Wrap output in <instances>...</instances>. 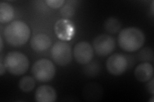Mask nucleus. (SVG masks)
<instances>
[{"label":"nucleus","instance_id":"f257e3e1","mask_svg":"<svg viewBox=\"0 0 154 102\" xmlns=\"http://www.w3.org/2000/svg\"><path fill=\"white\" fill-rule=\"evenodd\" d=\"M118 43L123 50L135 52L139 50L145 42V36L143 31L137 28H127L120 31Z\"/></svg>","mask_w":154,"mask_h":102},{"label":"nucleus","instance_id":"f03ea898","mask_svg":"<svg viewBox=\"0 0 154 102\" xmlns=\"http://www.w3.org/2000/svg\"><path fill=\"white\" fill-rule=\"evenodd\" d=\"M6 41L14 47L23 45L27 42L30 36V30L26 23L16 21L11 22L4 30Z\"/></svg>","mask_w":154,"mask_h":102},{"label":"nucleus","instance_id":"7ed1b4c3","mask_svg":"<svg viewBox=\"0 0 154 102\" xmlns=\"http://www.w3.org/2000/svg\"><path fill=\"white\" fill-rule=\"evenodd\" d=\"M4 65L7 70L14 75L25 74L29 68L28 57L19 52H11L6 55Z\"/></svg>","mask_w":154,"mask_h":102},{"label":"nucleus","instance_id":"20e7f679","mask_svg":"<svg viewBox=\"0 0 154 102\" xmlns=\"http://www.w3.org/2000/svg\"><path fill=\"white\" fill-rule=\"evenodd\" d=\"M32 73L37 80L41 82H47L54 77L55 67L50 60L41 59L37 60L33 65Z\"/></svg>","mask_w":154,"mask_h":102},{"label":"nucleus","instance_id":"39448f33","mask_svg":"<svg viewBox=\"0 0 154 102\" xmlns=\"http://www.w3.org/2000/svg\"><path fill=\"white\" fill-rule=\"evenodd\" d=\"M53 60L60 66L68 65L72 60V51L70 45L64 42H57L51 51Z\"/></svg>","mask_w":154,"mask_h":102},{"label":"nucleus","instance_id":"423d86ee","mask_svg":"<svg viewBox=\"0 0 154 102\" xmlns=\"http://www.w3.org/2000/svg\"><path fill=\"white\" fill-rule=\"evenodd\" d=\"M116 46L114 38L108 35L96 36L93 41L94 49L100 56H106L112 53Z\"/></svg>","mask_w":154,"mask_h":102},{"label":"nucleus","instance_id":"0eeeda50","mask_svg":"<svg viewBox=\"0 0 154 102\" xmlns=\"http://www.w3.org/2000/svg\"><path fill=\"white\" fill-rule=\"evenodd\" d=\"M128 63L127 58L123 54L115 53L108 58L106 66L110 74L118 76L127 70Z\"/></svg>","mask_w":154,"mask_h":102},{"label":"nucleus","instance_id":"6e6552de","mask_svg":"<svg viewBox=\"0 0 154 102\" xmlns=\"http://www.w3.org/2000/svg\"><path fill=\"white\" fill-rule=\"evenodd\" d=\"M73 56L79 64H88L93 57V47L88 42H80L76 43L73 48Z\"/></svg>","mask_w":154,"mask_h":102},{"label":"nucleus","instance_id":"1a4fd4ad","mask_svg":"<svg viewBox=\"0 0 154 102\" xmlns=\"http://www.w3.org/2000/svg\"><path fill=\"white\" fill-rule=\"evenodd\" d=\"M57 99V93L54 87L43 85L37 89L35 100L38 102H54Z\"/></svg>","mask_w":154,"mask_h":102},{"label":"nucleus","instance_id":"9d476101","mask_svg":"<svg viewBox=\"0 0 154 102\" xmlns=\"http://www.w3.org/2000/svg\"><path fill=\"white\" fill-rule=\"evenodd\" d=\"M134 75L136 79L141 82L149 81L153 76V66L148 62L141 63L135 69Z\"/></svg>","mask_w":154,"mask_h":102},{"label":"nucleus","instance_id":"9b49d317","mask_svg":"<svg viewBox=\"0 0 154 102\" xmlns=\"http://www.w3.org/2000/svg\"><path fill=\"white\" fill-rule=\"evenodd\" d=\"M103 89L102 86L96 83L87 84L83 89L82 95L84 98L89 101H98L103 96Z\"/></svg>","mask_w":154,"mask_h":102},{"label":"nucleus","instance_id":"f8f14e48","mask_svg":"<svg viewBox=\"0 0 154 102\" xmlns=\"http://www.w3.org/2000/svg\"><path fill=\"white\" fill-rule=\"evenodd\" d=\"M30 45L33 50L36 52H42L51 46V41L48 35L40 33L32 37Z\"/></svg>","mask_w":154,"mask_h":102},{"label":"nucleus","instance_id":"ddd939ff","mask_svg":"<svg viewBox=\"0 0 154 102\" xmlns=\"http://www.w3.org/2000/svg\"><path fill=\"white\" fill-rule=\"evenodd\" d=\"M55 30L57 35L62 39H67L72 33V28L66 20H59L55 23Z\"/></svg>","mask_w":154,"mask_h":102},{"label":"nucleus","instance_id":"4468645a","mask_svg":"<svg viewBox=\"0 0 154 102\" xmlns=\"http://www.w3.org/2000/svg\"><path fill=\"white\" fill-rule=\"evenodd\" d=\"M14 11L11 4L5 3H0V22L5 24L9 22L14 17Z\"/></svg>","mask_w":154,"mask_h":102},{"label":"nucleus","instance_id":"2eb2a0df","mask_svg":"<svg viewBox=\"0 0 154 102\" xmlns=\"http://www.w3.org/2000/svg\"><path fill=\"white\" fill-rule=\"evenodd\" d=\"M35 85V80L30 76H25L19 80V87L25 93H29L34 88Z\"/></svg>","mask_w":154,"mask_h":102},{"label":"nucleus","instance_id":"dca6fc26","mask_svg":"<svg viewBox=\"0 0 154 102\" xmlns=\"http://www.w3.org/2000/svg\"><path fill=\"white\" fill-rule=\"evenodd\" d=\"M121 22L114 17H109L104 23L105 30L110 33H116L121 28Z\"/></svg>","mask_w":154,"mask_h":102},{"label":"nucleus","instance_id":"f3484780","mask_svg":"<svg viewBox=\"0 0 154 102\" xmlns=\"http://www.w3.org/2000/svg\"><path fill=\"white\" fill-rule=\"evenodd\" d=\"M139 60L143 62H152L153 61V51L150 47H144L138 54Z\"/></svg>","mask_w":154,"mask_h":102},{"label":"nucleus","instance_id":"a211bd4d","mask_svg":"<svg viewBox=\"0 0 154 102\" xmlns=\"http://www.w3.org/2000/svg\"><path fill=\"white\" fill-rule=\"evenodd\" d=\"M100 71V66L97 63H90L88 65H87L84 67V71L85 74L90 77H94L96 75H98Z\"/></svg>","mask_w":154,"mask_h":102},{"label":"nucleus","instance_id":"6ab92c4d","mask_svg":"<svg viewBox=\"0 0 154 102\" xmlns=\"http://www.w3.org/2000/svg\"><path fill=\"white\" fill-rule=\"evenodd\" d=\"M60 13L64 17L66 18H69L73 16L75 10L73 7L69 5V4H67V5L62 8L60 10Z\"/></svg>","mask_w":154,"mask_h":102},{"label":"nucleus","instance_id":"aec40b11","mask_svg":"<svg viewBox=\"0 0 154 102\" xmlns=\"http://www.w3.org/2000/svg\"><path fill=\"white\" fill-rule=\"evenodd\" d=\"M45 2L50 8H58L63 5L65 1L64 0H46Z\"/></svg>","mask_w":154,"mask_h":102},{"label":"nucleus","instance_id":"412c9836","mask_svg":"<svg viewBox=\"0 0 154 102\" xmlns=\"http://www.w3.org/2000/svg\"><path fill=\"white\" fill-rule=\"evenodd\" d=\"M149 82L146 85V88L148 91L153 95L154 94V79L153 78H152L150 80L148 81Z\"/></svg>","mask_w":154,"mask_h":102},{"label":"nucleus","instance_id":"4be33fe9","mask_svg":"<svg viewBox=\"0 0 154 102\" xmlns=\"http://www.w3.org/2000/svg\"><path fill=\"white\" fill-rule=\"evenodd\" d=\"M6 68L5 66L4 63H3V61H2V57H1V61H0V75H3L5 73V70H6Z\"/></svg>","mask_w":154,"mask_h":102},{"label":"nucleus","instance_id":"5701e85b","mask_svg":"<svg viewBox=\"0 0 154 102\" xmlns=\"http://www.w3.org/2000/svg\"><path fill=\"white\" fill-rule=\"evenodd\" d=\"M0 42H1V46H0V51H1V52H2V50H3V38H2V36L0 37Z\"/></svg>","mask_w":154,"mask_h":102},{"label":"nucleus","instance_id":"b1692460","mask_svg":"<svg viewBox=\"0 0 154 102\" xmlns=\"http://www.w3.org/2000/svg\"><path fill=\"white\" fill-rule=\"evenodd\" d=\"M152 15H153V1L152 3Z\"/></svg>","mask_w":154,"mask_h":102}]
</instances>
